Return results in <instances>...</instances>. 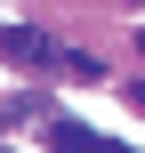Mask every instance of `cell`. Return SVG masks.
<instances>
[{
  "label": "cell",
  "mask_w": 145,
  "mask_h": 153,
  "mask_svg": "<svg viewBox=\"0 0 145 153\" xmlns=\"http://www.w3.org/2000/svg\"><path fill=\"white\" fill-rule=\"evenodd\" d=\"M0 48H8V56H16V65H40V56H57V48H48V32H40V24H8V32H0Z\"/></svg>",
  "instance_id": "cell-1"
},
{
  "label": "cell",
  "mask_w": 145,
  "mask_h": 153,
  "mask_svg": "<svg viewBox=\"0 0 145 153\" xmlns=\"http://www.w3.org/2000/svg\"><path fill=\"white\" fill-rule=\"evenodd\" d=\"M48 145H57V153H105V137H97V129H81V121H57V129H48Z\"/></svg>",
  "instance_id": "cell-2"
},
{
  "label": "cell",
  "mask_w": 145,
  "mask_h": 153,
  "mask_svg": "<svg viewBox=\"0 0 145 153\" xmlns=\"http://www.w3.org/2000/svg\"><path fill=\"white\" fill-rule=\"evenodd\" d=\"M129 105H137V113H145V81H137V89H129Z\"/></svg>",
  "instance_id": "cell-3"
},
{
  "label": "cell",
  "mask_w": 145,
  "mask_h": 153,
  "mask_svg": "<svg viewBox=\"0 0 145 153\" xmlns=\"http://www.w3.org/2000/svg\"><path fill=\"white\" fill-rule=\"evenodd\" d=\"M105 153H121V145H105Z\"/></svg>",
  "instance_id": "cell-4"
}]
</instances>
